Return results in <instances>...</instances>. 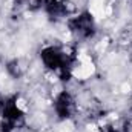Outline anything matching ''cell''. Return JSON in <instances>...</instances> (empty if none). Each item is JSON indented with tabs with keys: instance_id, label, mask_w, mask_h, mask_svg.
Listing matches in <instances>:
<instances>
[{
	"instance_id": "6da1fadb",
	"label": "cell",
	"mask_w": 132,
	"mask_h": 132,
	"mask_svg": "<svg viewBox=\"0 0 132 132\" xmlns=\"http://www.w3.org/2000/svg\"><path fill=\"white\" fill-rule=\"evenodd\" d=\"M40 59L43 65L62 80H69L72 75V66L77 60V52L65 46H46L40 52Z\"/></svg>"
},
{
	"instance_id": "7a4b0ae2",
	"label": "cell",
	"mask_w": 132,
	"mask_h": 132,
	"mask_svg": "<svg viewBox=\"0 0 132 132\" xmlns=\"http://www.w3.org/2000/svg\"><path fill=\"white\" fill-rule=\"evenodd\" d=\"M69 31L80 38H91L95 34V23L89 12H81L68 20Z\"/></svg>"
},
{
	"instance_id": "3957f363",
	"label": "cell",
	"mask_w": 132,
	"mask_h": 132,
	"mask_svg": "<svg viewBox=\"0 0 132 132\" xmlns=\"http://www.w3.org/2000/svg\"><path fill=\"white\" fill-rule=\"evenodd\" d=\"M54 108H55V112L57 115L62 118V120H66V118H71L74 114H75V109H77V104H75V100L74 97L69 94V92H60L57 95V98L54 101Z\"/></svg>"
},
{
	"instance_id": "277c9868",
	"label": "cell",
	"mask_w": 132,
	"mask_h": 132,
	"mask_svg": "<svg viewBox=\"0 0 132 132\" xmlns=\"http://www.w3.org/2000/svg\"><path fill=\"white\" fill-rule=\"evenodd\" d=\"M43 9L52 20L63 19L71 12L68 0H43Z\"/></svg>"
},
{
	"instance_id": "5b68a950",
	"label": "cell",
	"mask_w": 132,
	"mask_h": 132,
	"mask_svg": "<svg viewBox=\"0 0 132 132\" xmlns=\"http://www.w3.org/2000/svg\"><path fill=\"white\" fill-rule=\"evenodd\" d=\"M6 69H8V72L14 77V78H19V77H22V74H23V71H25V68L22 66V62L20 60H11V62H8V65H6Z\"/></svg>"
},
{
	"instance_id": "8992f818",
	"label": "cell",
	"mask_w": 132,
	"mask_h": 132,
	"mask_svg": "<svg viewBox=\"0 0 132 132\" xmlns=\"http://www.w3.org/2000/svg\"><path fill=\"white\" fill-rule=\"evenodd\" d=\"M100 132H128V126H125L123 129H120V128H115L112 125H103L100 128Z\"/></svg>"
},
{
	"instance_id": "52a82bcc",
	"label": "cell",
	"mask_w": 132,
	"mask_h": 132,
	"mask_svg": "<svg viewBox=\"0 0 132 132\" xmlns=\"http://www.w3.org/2000/svg\"><path fill=\"white\" fill-rule=\"evenodd\" d=\"M131 111H132V95H131Z\"/></svg>"
}]
</instances>
